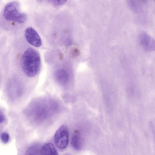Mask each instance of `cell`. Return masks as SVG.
<instances>
[{
	"label": "cell",
	"instance_id": "6da1fadb",
	"mask_svg": "<svg viewBox=\"0 0 155 155\" xmlns=\"http://www.w3.org/2000/svg\"><path fill=\"white\" fill-rule=\"evenodd\" d=\"M22 70L28 76L32 77L39 72L41 66L40 55L36 50L31 48L26 49L21 58Z\"/></svg>",
	"mask_w": 155,
	"mask_h": 155
},
{
	"label": "cell",
	"instance_id": "7a4b0ae2",
	"mask_svg": "<svg viewBox=\"0 0 155 155\" xmlns=\"http://www.w3.org/2000/svg\"><path fill=\"white\" fill-rule=\"evenodd\" d=\"M3 16L7 21L20 24L25 22L27 19L26 14L20 11L19 4L15 2H10L5 5Z\"/></svg>",
	"mask_w": 155,
	"mask_h": 155
},
{
	"label": "cell",
	"instance_id": "3957f363",
	"mask_svg": "<svg viewBox=\"0 0 155 155\" xmlns=\"http://www.w3.org/2000/svg\"><path fill=\"white\" fill-rule=\"evenodd\" d=\"M41 103H39V105L37 106L35 105V107L34 108L35 110H33L34 112L32 113L33 115L38 120H43L48 118L50 115V112L53 111L51 109L55 110L57 107L56 104L53 102L51 103L50 101L49 103L48 101L46 102L44 101Z\"/></svg>",
	"mask_w": 155,
	"mask_h": 155
},
{
	"label": "cell",
	"instance_id": "277c9868",
	"mask_svg": "<svg viewBox=\"0 0 155 155\" xmlns=\"http://www.w3.org/2000/svg\"><path fill=\"white\" fill-rule=\"evenodd\" d=\"M54 141L59 149H64L67 147L69 142V131L66 126L62 125L58 129L54 135Z\"/></svg>",
	"mask_w": 155,
	"mask_h": 155
},
{
	"label": "cell",
	"instance_id": "5b68a950",
	"mask_svg": "<svg viewBox=\"0 0 155 155\" xmlns=\"http://www.w3.org/2000/svg\"><path fill=\"white\" fill-rule=\"evenodd\" d=\"M25 36L26 40L31 45L36 47L41 45V39L37 32L31 27L26 28L25 31Z\"/></svg>",
	"mask_w": 155,
	"mask_h": 155
},
{
	"label": "cell",
	"instance_id": "8992f818",
	"mask_svg": "<svg viewBox=\"0 0 155 155\" xmlns=\"http://www.w3.org/2000/svg\"><path fill=\"white\" fill-rule=\"evenodd\" d=\"M140 42L144 48L147 50H155V40L147 34L143 33L140 36Z\"/></svg>",
	"mask_w": 155,
	"mask_h": 155
},
{
	"label": "cell",
	"instance_id": "52a82bcc",
	"mask_svg": "<svg viewBox=\"0 0 155 155\" xmlns=\"http://www.w3.org/2000/svg\"><path fill=\"white\" fill-rule=\"evenodd\" d=\"M54 77L57 82L61 85H64L67 83L69 76L67 72L64 70L59 69L54 74Z\"/></svg>",
	"mask_w": 155,
	"mask_h": 155
},
{
	"label": "cell",
	"instance_id": "ba28073f",
	"mask_svg": "<svg viewBox=\"0 0 155 155\" xmlns=\"http://www.w3.org/2000/svg\"><path fill=\"white\" fill-rule=\"evenodd\" d=\"M41 155H58V152L54 145L51 143L45 144L41 149Z\"/></svg>",
	"mask_w": 155,
	"mask_h": 155
},
{
	"label": "cell",
	"instance_id": "9c48e42d",
	"mask_svg": "<svg viewBox=\"0 0 155 155\" xmlns=\"http://www.w3.org/2000/svg\"><path fill=\"white\" fill-rule=\"evenodd\" d=\"M71 143L72 147L75 150H81L82 147V143L80 135L78 134H74L71 137Z\"/></svg>",
	"mask_w": 155,
	"mask_h": 155
},
{
	"label": "cell",
	"instance_id": "30bf717a",
	"mask_svg": "<svg viewBox=\"0 0 155 155\" xmlns=\"http://www.w3.org/2000/svg\"><path fill=\"white\" fill-rule=\"evenodd\" d=\"M41 149L38 145H33L28 148L25 155H41Z\"/></svg>",
	"mask_w": 155,
	"mask_h": 155
},
{
	"label": "cell",
	"instance_id": "8fae6325",
	"mask_svg": "<svg viewBox=\"0 0 155 155\" xmlns=\"http://www.w3.org/2000/svg\"><path fill=\"white\" fill-rule=\"evenodd\" d=\"M1 138L2 141L5 143H8L9 140V135L5 132H3L2 134Z\"/></svg>",
	"mask_w": 155,
	"mask_h": 155
},
{
	"label": "cell",
	"instance_id": "7c38bea8",
	"mask_svg": "<svg viewBox=\"0 0 155 155\" xmlns=\"http://www.w3.org/2000/svg\"><path fill=\"white\" fill-rule=\"evenodd\" d=\"M53 5L55 6H58L63 4L64 3L66 0H50L49 1Z\"/></svg>",
	"mask_w": 155,
	"mask_h": 155
},
{
	"label": "cell",
	"instance_id": "4fadbf2b",
	"mask_svg": "<svg viewBox=\"0 0 155 155\" xmlns=\"http://www.w3.org/2000/svg\"><path fill=\"white\" fill-rule=\"evenodd\" d=\"M0 123L3 122L5 120V117L4 114L1 111L0 113Z\"/></svg>",
	"mask_w": 155,
	"mask_h": 155
},
{
	"label": "cell",
	"instance_id": "5bb4252c",
	"mask_svg": "<svg viewBox=\"0 0 155 155\" xmlns=\"http://www.w3.org/2000/svg\"><path fill=\"white\" fill-rule=\"evenodd\" d=\"M63 155H70L69 154H68V153H66V154H65Z\"/></svg>",
	"mask_w": 155,
	"mask_h": 155
}]
</instances>
